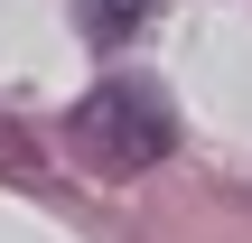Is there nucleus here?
<instances>
[{"label": "nucleus", "mask_w": 252, "mask_h": 243, "mask_svg": "<svg viewBox=\"0 0 252 243\" xmlns=\"http://www.w3.org/2000/svg\"><path fill=\"white\" fill-rule=\"evenodd\" d=\"M75 159L84 169H103V178H140V169H159L168 159V140H178V122H168V94L159 84H140V75H112V84H94L84 103H75Z\"/></svg>", "instance_id": "1"}, {"label": "nucleus", "mask_w": 252, "mask_h": 243, "mask_svg": "<svg viewBox=\"0 0 252 243\" xmlns=\"http://www.w3.org/2000/svg\"><path fill=\"white\" fill-rule=\"evenodd\" d=\"M131 19H140V0H103V9H94V37H122Z\"/></svg>", "instance_id": "2"}]
</instances>
